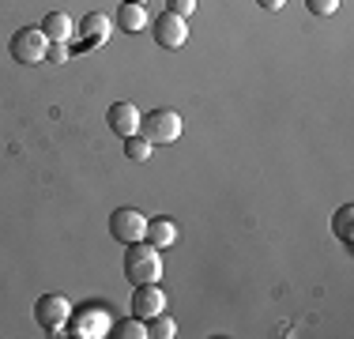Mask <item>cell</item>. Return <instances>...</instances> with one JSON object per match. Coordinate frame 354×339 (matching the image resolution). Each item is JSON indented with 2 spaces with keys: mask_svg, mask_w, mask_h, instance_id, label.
Returning a JSON list of instances; mask_svg holds the SVG:
<instances>
[{
  "mask_svg": "<svg viewBox=\"0 0 354 339\" xmlns=\"http://www.w3.org/2000/svg\"><path fill=\"white\" fill-rule=\"evenodd\" d=\"M117 336H121V339H147V320H140V317H129V320H121V328H117Z\"/></svg>",
  "mask_w": 354,
  "mask_h": 339,
  "instance_id": "16",
  "label": "cell"
},
{
  "mask_svg": "<svg viewBox=\"0 0 354 339\" xmlns=\"http://www.w3.org/2000/svg\"><path fill=\"white\" fill-rule=\"evenodd\" d=\"M117 27L124 34H140L147 27V8L143 4H121V12H117Z\"/></svg>",
  "mask_w": 354,
  "mask_h": 339,
  "instance_id": "12",
  "label": "cell"
},
{
  "mask_svg": "<svg viewBox=\"0 0 354 339\" xmlns=\"http://www.w3.org/2000/svg\"><path fill=\"white\" fill-rule=\"evenodd\" d=\"M121 4H147V0H121Z\"/></svg>",
  "mask_w": 354,
  "mask_h": 339,
  "instance_id": "21",
  "label": "cell"
},
{
  "mask_svg": "<svg viewBox=\"0 0 354 339\" xmlns=\"http://www.w3.org/2000/svg\"><path fill=\"white\" fill-rule=\"evenodd\" d=\"M147 336H155V339H174V336H177L174 317H166V309L158 313V317H151V320H147Z\"/></svg>",
  "mask_w": 354,
  "mask_h": 339,
  "instance_id": "15",
  "label": "cell"
},
{
  "mask_svg": "<svg viewBox=\"0 0 354 339\" xmlns=\"http://www.w3.org/2000/svg\"><path fill=\"white\" fill-rule=\"evenodd\" d=\"M260 8H264V12H279V8L286 4V0H257Z\"/></svg>",
  "mask_w": 354,
  "mask_h": 339,
  "instance_id": "19",
  "label": "cell"
},
{
  "mask_svg": "<svg viewBox=\"0 0 354 339\" xmlns=\"http://www.w3.org/2000/svg\"><path fill=\"white\" fill-rule=\"evenodd\" d=\"M68 317H72V305H68L64 294H41V298L35 302V320L49 336H61L64 324H68Z\"/></svg>",
  "mask_w": 354,
  "mask_h": 339,
  "instance_id": "4",
  "label": "cell"
},
{
  "mask_svg": "<svg viewBox=\"0 0 354 339\" xmlns=\"http://www.w3.org/2000/svg\"><path fill=\"white\" fill-rule=\"evenodd\" d=\"M185 132L181 113L174 109H151L147 117H140V136L151 143V147H162V143H177Z\"/></svg>",
  "mask_w": 354,
  "mask_h": 339,
  "instance_id": "2",
  "label": "cell"
},
{
  "mask_svg": "<svg viewBox=\"0 0 354 339\" xmlns=\"http://www.w3.org/2000/svg\"><path fill=\"white\" fill-rule=\"evenodd\" d=\"M109 237L121 245H132V241H143L147 237V215L136 208H117L109 215Z\"/></svg>",
  "mask_w": 354,
  "mask_h": 339,
  "instance_id": "5",
  "label": "cell"
},
{
  "mask_svg": "<svg viewBox=\"0 0 354 339\" xmlns=\"http://www.w3.org/2000/svg\"><path fill=\"white\" fill-rule=\"evenodd\" d=\"M140 109L132 106V102H113V106H109V113H106V125H109V132L113 136H136L140 132Z\"/></svg>",
  "mask_w": 354,
  "mask_h": 339,
  "instance_id": "9",
  "label": "cell"
},
{
  "mask_svg": "<svg viewBox=\"0 0 354 339\" xmlns=\"http://www.w3.org/2000/svg\"><path fill=\"white\" fill-rule=\"evenodd\" d=\"M113 34V19L106 12H87L83 23L75 27V38H80V49H98L106 46V38Z\"/></svg>",
  "mask_w": 354,
  "mask_h": 339,
  "instance_id": "6",
  "label": "cell"
},
{
  "mask_svg": "<svg viewBox=\"0 0 354 339\" xmlns=\"http://www.w3.org/2000/svg\"><path fill=\"white\" fill-rule=\"evenodd\" d=\"M121 143H124V155H129L132 163H147V158H151V143L143 140L140 132H136V136H124Z\"/></svg>",
  "mask_w": 354,
  "mask_h": 339,
  "instance_id": "14",
  "label": "cell"
},
{
  "mask_svg": "<svg viewBox=\"0 0 354 339\" xmlns=\"http://www.w3.org/2000/svg\"><path fill=\"white\" fill-rule=\"evenodd\" d=\"M306 8L313 15H320V19H324V15H332L335 8H339V0H306Z\"/></svg>",
  "mask_w": 354,
  "mask_h": 339,
  "instance_id": "18",
  "label": "cell"
},
{
  "mask_svg": "<svg viewBox=\"0 0 354 339\" xmlns=\"http://www.w3.org/2000/svg\"><path fill=\"white\" fill-rule=\"evenodd\" d=\"M162 309H166V294H162V286H158V283H140V286H136V294H132V317L151 320V317H158Z\"/></svg>",
  "mask_w": 354,
  "mask_h": 339,
  "instance_id": "8",
  "label": "cell"
},
{
  "mask_svg": "<svg viewBox=\"0 0 354 339\" xmlns=\"http://www.w3.org/2000/svg\"><path fill=\"white\" fill-rule=\"evenodd\" d=\"M166 12L181 15V19H189V15L196 12V0H166Z\"/></svg>",
  "mask_w": 354,
  "mask_h": 339,
  "instance_id": "17",
  "label": "cell"
},
{
  "mask_svg": "<svg viewBox=\"0 0 354 339\" xmlns=\"http://www.w3.org/2000/svg\"><path fill=\"white\" fill-rule=\"evenodd\" d=\"M8 53L15 64H41L49 57V38L38 27H19L8 42Z\"/></svg>",
  "mask_w": 354,
  "mask_h": 339,
  "instance_id": "3",
  "label": "cell"
},
{
  "mask_svg": "<svg viewBox=\"0 0 354 339\" xmlns=\"http://www.w3.org/2000/svg\"><path fill=\"white\" fill-rule=\"evenodd\" d=\"M38 30L49 38V46H68L75 38V23H72L68 12H49L46 19L38 23Z\"/></svg>",
  "mask_w": 354,
  "mask_h": 339,
  "instance_id": "10",
  "label": "cell"
},
{
  "mask_svg": "<svg viewBox=\"0 0 354 339\" xmlns=\"http://www.w3.org/2000/svg\"><path fill=\"white\" fill-rule=\"evenodd\" d=\"M143 241H151L155 249H170V245H177V223L174 219H147V237Z\"/></svg>",
  "mask_w": 354,
  "mask_h": 339,
  "instance_id": "11",
  "label": "cell"
},
{
  "mask_svg": "<svg viewBox=\"0 0 354 339\" xmlns=\"http://www.w3.org/2000/svg\"><path fill=\"white\" fill-rule=\"evenodd\" d=\"M151 34H155V42H158L162 49H181L185 38H189V27H185L181 15L162 12L158 19H151Z\"/></svg>",
  "mask_w": 354,
  "mask_h": 339,
  "instance_id": "7",
  "label": "cell"
},
{
  "mask_svg": "<svg viewBox=\"0 0 354 339\" xmlns=\"http://www.w3.org/2000/svg\"><path fill=\"white\" fill-rule=\"evenodd\" d=\"M124 279L132 286L140 283H158L162 279V257L151 241H132L124 245Z\"/></svg>",
  "mask_w": 354,
  "mask_h": 339,
  "instance_id": "1",
  "label": "cell"
},
{
  "mask_svg": "<svg viewBox=\"0 0 354 339\" xmlns=\"http://www.w3.org/2000/svg\"><path fill=\"white\" fill-rule=\"evenodd\" d=\"M351 223H354V208H351V203H343V208L332 215V230H335V237H339L343 245H351V241H354Z\"/></svg>",
  "mask_w": 354,
  "mask_h": 339,
  "instance_id": "13",
  "label": "cell"
},
{
  "mask_svg": "<svg viewBox=\"0 0 354 339\" xmlns=\"http://www.w3.org/2000/svg\"><path fill=\"white\" fill-rule=\"evenodd\" d=\"M49 53H53V61H68V49L64 46H49Z\"/></svg>",
  "mask_w": 354,
  "mask_h": 339,
  "instance_id": "20",
  "label": "cell"
}]
</instances>
